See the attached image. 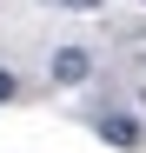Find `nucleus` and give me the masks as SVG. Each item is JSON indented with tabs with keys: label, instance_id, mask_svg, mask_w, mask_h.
I'll use <instances>...</instances> for the list:
<instances>
[{
	"label": "nucleus",
	"instance_id": "f03ea898",
	"mask_svg": "<svg viewBox=\"0 0 146 153\" xmlns=\"http://www.w3.org/2000/svg\"><path fill=\"white\" fill-rule=\"evenodd\" d=\"M100 140H106V146H139L146 126H139L133 113H100Z\"/></svg>",
	"mask_w": 146,
	"mask_h": 153
},
{
	"label": "nucleus",
	"instance_id": "20e7f679",
	"mask_svg": "<svg viewBox=\"0 0 146 153\" xmlns=\"http://www.w3.org/2000/svg\"><path fill=\"white\" fill-rule=\"evenodd\" d=\"M13 93H20V80H13L7 67H0V100H13Z\"/></svg>",
	"mask_w": 146,
	"mask_h": 153
},
{
	"label": "nucleus",
	"instance_id": "f257e3e1",
	"mask_svg": "<svg viewBox=\"0 0 146 153\" xmlns=\"http://www.w3.org/2000/svg\"><path fill=\"white\" fill-rule=\"evenodd\" d=\"M86 73H93V53H86V47H60V53H53V80L60 87H80Z\"/></svg>",
	"mask_w": 146,
	"mask_h": 153
},
{
	"label": "nucleus",
	"instance_id": "7ed1b4c3",
	"mask_svg": "<svg viewBox=\"0 0 146 153\" xmlns=\"http://www.w3.org/2000/svg\"><path fill=\"white\" fill-rule=\"evenodd\" d=\"M46 7H66V13H93L100 0H46Z\"/></svg>",
	"mask_w": 146,
	"mask_h": 153
}]
</instances>
